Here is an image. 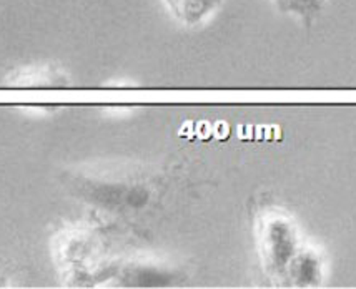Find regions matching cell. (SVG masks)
I'll list each match as a JSON object with an SVG mask.
<instances>
[{
	"instance_id": "1",
	"label": "cell",
	"mask_w": 356,
	"mask_h": 289,
	"mask_svg": "<svg viewBox=\"0 0 356 289\" xmlns=\"http://www.w3.org/2000/svg\"><path fill=\"white\" fill-rule=\"evenodd\" d=\"M72 197L115 213H134L150 203L154 183L145 172L117 165H82L62 175Z\"/></svg>"
},
{
	"instance_id": "2",
	"label": "cell",
	"mask_w": 356,
	"mask_h": 289,
	"mask_svg": "<svg viewBox=\"0 0 356 289\" xmlns=\"http://www.w3.org/2000/svg\"><path fill=\"white\" fill-rule=\"evenodd\" d=\"M50 253L65 283L80 286L97 279L102 245L90 224H69L58 229L50 241Z\"/></svg>"
},
{
	"instance_id": "3",
	"label": "cell",
	"mask_w": 356,
	"mask_h": 289,
	"mask_svg": "<svg viewBox=\"0 0 356 289\" xmlns=\"http://www.w3.org/2000/svg\"><path fill=\"white\" fill-rule=\"evenodd\" d=\"M3 83L14 88H65L72 83V75L60 62L35 60L12 67Z\"/></svg>"
},
{
	"instance_id": "4",
	"label": "cell",
	"mask_w": 356,
	"mask_h": 289,
	"mask_svg": "<svg viewBox=\"0 0 356 289\" xmlns=\"http://www.w3.org/2000/svg\"><path fill=\"white\" fill-rule=\"evenodd\" d=\"M175 22L186 28L205 25L223 7L225 0H162Z\"/></svg>"
},
{
	"instance_id": "5",
	"label": "cell",
	"mask_w": 356,
	"mask_h": 289,
	"mask_svg": "<svg viewBox=\"0 0 356 289\" xmlns=\"http://www.w3.org/2000/svg\"><path fill=\"white\" fill-rule=\"evenodd\" d=\"M270 2L278 14L295 17L300 24L310 28L321 15L328 0H270Z\"/></svg>"
},
{
	"instance_id": "6",
	"label": "cell",
	"mask_w": 356,
	"mask_h": 289,
	"mask_svg": "<svg viewBox=\"0 0 356 289\" xmlns=\"http://www.w3.org/2000/svg\"><path fill=\"white\" fill-rule=\"evenodd\" d=\"M8 281H10V279H8L7 271L3 270L2 266H0V288H6V286H8Z\"/></svg>"
}]
</instances>
